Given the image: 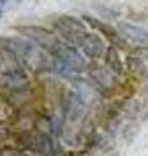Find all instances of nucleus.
<instances>
[{
    "label": "nucleus",
    "mask_w": 148,
    "mask_h": 156,
    "mask_svg": "<svg viewBox=\"0 0 148 156\" xmlns=\"http://www.w3.org/2000/svg\"><path fill=\"white\" fill-rule=\"evenodd\" d=\"M147 51L146 50H136L130 53L126 58V65L130 69V72L134 73H143L148 69V61H147Z\"/></svg>",
    "instance_id": "obj_8"
},
{
    "label": "nucleus",
    "mask_w": 148,
    "mask_h": 156,
    "mask_svg": "<svg viewBox=\"0 0 148 156\" xmlns=\"http://www.w3.org/2000/svg\"><path fill=\"white\" fill-rule=\"evenodd\" d=\"M53 26H55L57 34L68 44L77 47H81L82 42L85 41V38L88 34L87 27L83 23V21L73 16L58 17L55 21V23H53Z\"/></svg>",
    "instance_id": "obj_3"
},
{
    "label": "nucleus",
    "mask_w": 148,
    "mask_h": 156,
    "mask_svg": "<svg viewBox=\"0 0 148 156\" xmlns=\"http://www.w3.org/2000/svg\"><path fill=\"white\" fill-rule=\"evenodd\" d=\"M3 48L18 64L31 70H41L47 68L48 58L35 43L23 41L21 38H7L2 41Z\"/></svg>",
    "instance_id": "obj_1"
},
{
    "label": "nucleus",
    "mask_w": 148,
    "mask_h": 156,
    "mask_svg": "<svg viewBox=\"0 0 148 156\" xmlns=\"http://www.w3.org/2000/svg\"><path fill=\"white\" fill-rule=\"evenodd\" d=\"M81 50L90 58H100L105 53L104 41L93 33H88L81 44Z\"/></svg>",
    "instance_id": "obj_6"
},
{
    "label": "nucleus",
    "mask_w": 148,
    "mask_h": 156,
    "mask_svg": "<svg viewBox=\"0 0 148 156\" xmlns=\"http://www.w3.org/2000/svg\"><path fill=\"white\" fill-rule=\"evenodd\" d=\"M21 31L25 37H27L29 39L35 43L38 47H43L48 50V52H51L55 48L60 39H57V37L53 33L48 31L47 29L39 27V26H25V27H19Z\"/></svg>",
    "instance_id": "obj_4"
},
{
    "label": "nucleus",
    "mask_w": 148,
    "mask_h": 156,
    "mask_svg": "<svg viewBox=\"0 0 148 156\" xmlns=\"http://www.w3.org/2000/svg\"><path fill=\"white\" fill-rule=\"evenodd\" d=\"M107 64L113 72H116V73H121L122 72L121 60H120V57H118L117 51L113 47H111L109 50L107 51Z\"/></svg>",
    "instance_id": "obj_9"
},
{
    "label": "nucleus",
    "mask_w": 148,
    "mask_h": 156,
    "mask_svg": "<svg viewBox=\"0 0 148 156\" xmlns=\"http://www.w3.org/2000/svg\"><path fill=\"white\" fill-rule=\"evenodd\" d=\"M83 18H85V21H87L88 23H90V26L97 29L103 35H105L115 46H122V47L126 46L125 42H123V39L120 35V33H118L117 30H115L113 27H111L108 23H104V22L99 21V20H96V18H92V17H88V16H83Z\"/></svg>",
    "instance_id": "obj_7"
},
{
    "label": "nucleus",
    "mask_w": 148,
    "mask_h": 156,
    "mask_svg": "<svg viewBox=\"0 0 148 156\" xmlns=\"http://www.w3.org/2000/svg\"><path fill=\"white\" fill-rule=\"evenodd\" d=\"M118 33L123 41H129L136 44H148V30L142 26H136L132 23L120 22L118 23Z\"/></svg>",
    "instance_id": "obj_5"
},
{
    "label": "nucleus",
    "mask_w": 148,
    "mask_h": 156,
    "mask_svg": "<svg viewBox=\"0 0 148 156\" xmlns=\"http://www.w3.org/2000/svg\"><path fill=\"white\" fill-rule=\"evenodd\" d=\"M49 53L52 55V68L58 74H76L81 73L86 68L85 58L68 43H62L60 41Z\"/></svg>",
    "instance_id": "obj_2"
},
{
    "label": "nucleus",
    "mask_w": 148,
    "mask_h": 156,
    "mask_svg": "<svg viewBox=\"0 0 148 156\" xmlns=\"http://www.w3.org/2000/svg\"><path fill=\"white\" fill-rule=\"evenodd\" d=\"M0 17H2V11H0Z\"/></svg>",
    "instance_id": "obj_11"
},
{
    "label": "nucleus",
    "mask_w": 148,
    "mask_h": 156,
    "mask_svg": "<svg viewBox=\"0 0 148 156\" xmlns=\"http://www.w3.org/2000/svg\"><path fill=\"white\" fill-rule=\"evenodd\" d=\"M7 2V0H0V3H5Z\"/></svg>",
    "instance_id": "obj_10"
}]
</instances>
